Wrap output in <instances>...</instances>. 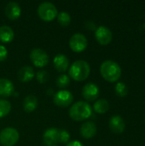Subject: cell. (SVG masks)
I'll list each match as a JSON object with an SVG mask.
<instances>
[{
  "instance_id": "cell-1",
  "label": "cell",
  "mask_w": 145,
  "mask_h": 146,
  "mask_svg": "<svg viewBox=\"0 0 145 146\" xmlns=\"http://www.w3.org/2000/svg\"><path fill=\"white\" fill-rule=\"evenodd\" d=\"M100 73L104 80L109 82H115L121 76V66L113 60H106L100 66Z\"/></svg>"
},
{
  "instance_id": "cell-2",
  "label": "cell",
  "mask_w": 145,
  "mask_h": 146,
  "mask_svg": "<svg viewBox=\"0 0 145 146\" xmlns=\"http://www.w3.org/2000/svg\"><path fill=\"white\" fill-rule=\"evenodd\" d=\"M68 114L73 120L81 121L91 116L92 108L87 102L78 101L71 106Z\"/></svg>"
},
{
  "instance_id": "cell-3",
  "label": "cell",
  "mask_w": 145,
  "mask_h": 146,
  "mask_svg": "<svg viewBox=\"0 0 145 146\" xmlns=\"http://www.w3.org/2000/svg\"><path fill=\"white\" fill-rule=\"evenodd\" d=\"M69 76L76 81H83L88 78L91 73L90 64L85 60L73 62L68 70Z\"/></svg>"
},
{
  "instance_id": "cell-4",
  "label": "cell",
  "mask_w": 145,
  "mask_h": 146,
  "mask_svg": "<svg viewBox=\"0 0 145 146\" xmlns=\"http://www.w3.org/2000/svg\"><path fill=\"white\" fill-rule=\"evenodd\" d=\"M38 15L44 21H53L58 15L56 5L49 1L41 3L38 7Z\"/></svg>"
},
{
  "instance_id": "cell-5",
  "label": "cell",
  "mask_w": 145,
  "mask_h": 146,
  "mask_svg": "<svg viewBox=\"0 0 145 146\" xmlns=\"http://www.w3.org/2000/svg\"><path fill=\"white\" fill-rule=\"evenodd\" d=\"M19 138L20 133L15 127H5L0 132V143L3 146H14Z\"/></svg>"
},
{
  "instance_id": "cell-6",
  "label": "cell",
  "mask_w": 145,
  "mask_h": 146,
  "mask_svg": "<svg viewBox=\"0 0 145 146\" xmlns=\"http://www.w3.org/2000/svg\"><path fill=\"white\" fill-rule=\"evenodd\" d=\"M30 59L35 67L43 68L49 63L50 57L44 50L41 48H34L30 52Z\"/></svg>"
},
{
  "instance_id": "cell-7",
  "label": "cell",
  "mask_w": 145,
  "mask_h": 146,
  "mask_svg": "<svg viewBox=\"0 0 145 146\" xmlns=\"http://www.w3.org/2000/svg\"><path fill=\"white\" fill-rule=\"evenodd\" d=\"M69 46L72 50L75 52H81L85 50L88 44L87 38L81 33L73 34L69 39Z\"/></svg>"
},
{
  "instance_id": "cell-8",
  "label": "cell",
  "mask_w": 145,
  "mask_h": 146,
  "mask_svg": "<svg viewBox=\"0 0 145 146\" xmlns=\"http://www.w3.org/2000/svg\"><path fill=\"white\" fill-rule=\"evenodd\" d=\"M73 96L71 92L68 90H60L53 96V102L59 107H68L72 104Z\"/></svg>"
},
{
  "instance_id": "cell-9",
  "label": "cell",
  "mask_w": 145,
  "mask_h": 146,
  "mask_svg": "<svg viewBox=\"0 0 145 146\" xmlns=\"http://www.w3.org/2000/svg\"><path fill=\"white\" fill-rule=\"evenodd\" d=\"M95 38L97 41L103 45H107L112 41L113 34L109 28L105 26H99L96 28Z\"/></svg>"
},
{
  "instance_id": "cell-10",
  "label": "cell",
  "mask_w": 145,
  "mask_h": 146,
  "mask_svg": "<svg viewBox=\"0 0 145 146\" xmlns=\"http://www.w3.org/2000/svg\"><path fill=\"white\" fill-rule=\"evenodd\" d=\"M100 93L99 87L93 82H88L86 83L82 89V95L84 98L87 101H95Z\"/></svg>"
},
{
  "instance_id": "cell-11",
  "label": "cell",
  "mask_w": 145,
  "mask_h": 146,
  "mask_svg": "<svg viewBox=\"0 0 145 146\" xmlns=\"http://www.w3.org/2000/svg\"><path fill=\"white\" fill-rule=\"evenodd\" d=\"M43 141L46 146H56L59 143V129L56 127L46 129L43 134Z\"/></svg>"
},
{
  "instance_id": "cell-12",
  "label": "cell",
  "mask_w": 145,
  "mask_h": 146,
  "mask_svg": "<svg viewBox=\"0 0 145 146\" xmlns=\"http://www.w3.org/2000/svg\"><path fill=\"white\" fill-rule=\"evenodd\" d=\"M109 126L110 130L115 133H122L125 131L126 128V123L125 121L123 120V118L119 115H113L110 119H109Z\"/></svg>"
},
{
  "instance_id": "cell-13",
  "label": "cell",
  "mask_w": 145,
  "mask_h": 146,
  "mask_svg": "<svg viewBox=\"0 0 145 146\" xmlns=\"http://www.w3.org/2000/svg\"><path fill=\"white\" fill-rule=\"evenodd\" d=\"M5 15L10 20H16L21 14V8L20 4L15 1L9 2L5 6Z\"/></svg>"
},
{
  "instance_id": "cell-14",
  "label": "cell",
  "mask_w": 145,
  "mask_h": 146,
  "mask_svg": "<svg viewBox=\"0 0 145 146\" xmlns=\"http://www.w3.org/2000/svg\"><path fill=\"white\" fill-rule=\"evenodd\" d=\"M97 131V125L92 121H86L83 123L79 129L80 135L86 139L93 138L96 135Z\"/></svg>"
},
{
  "instance_id": "cell-15",
  "label": "cell",
  "mask_w": 145,
  "mask_h": 146,
  "mask_svg": "<svg viewBox=\"0 0 145 146\" xmlns=\"http://www.w3.org/2000/svg\"><path fill=\"white\" fill-rule=\"evenodd\" d=\"M15 92V86L10 80L6 78L0 79V97L8 98L11 96Z\"/></svg>"
},
{
  "instance_id": "cell-16",
  "label": "cell",
  "mask_w": 145,
  "mask_h": 146,
  "mask_svg": "<svg viewBox=\"0 0 145 146\" xmlns=\"http://www.w3.org/2000/svg\"><path fill=\"white\" fill-rule=\"evenodd\" d=\"M55 68L59 72H65L69 67V60L64 54H57L53 59Z\"/></svg>"
},
{
  "instance_id": "cell-17",
  "label": "cell",
  "mask_w": 145,
  "mask_h": 146,
  "mask_svg": "<svg viewBox=\"0 0 145 146\" xmlns=\"http://www.w3.org/2000/svg\"><path fill=\"white\" fill-rule=\"evenodd\" d=\"M18 79L21 81V82H28L31 81L34 76H35V72L32 67L26 65L21 67L19 70H18Z\"/></svg>"
},
{
  "instance_id": "cell-18",
  "label": "cell",
  "mask_w": 145,
  "mask_h": 146,
  "mask_svg": "<svg viewBox=\"0 0 145 146\" xmlns=\"http://www.w3.org/2000/svg\"><path fill=\"white\" fill-rule=\"evenodd\" d=\"M14 30L8 25H3L0 27V40L3 43H9L14 39Z\"/></svg>"
},
{
  "instance_id": "cell-19",
  "label": "cell",
  "mask_w": 145,
  "mask_h": 146,
  "mask_svg": "<svg viewBox=\"0 0 145 146\" xmlns=\"http://www.w3.org/2000/svg\"><path fill=\"white\" fill-rule=\"evenodd\" d=\"M37 106H38V98H36V96L32 94H29L24 98L22 107L26 112L28 113L32 112L37 108Z\"/></svg>"
},
{
  "instance_id": "cell-20",
  "label": "cell",
  "mask_w": 145,
  "mask_h": 146,
  "mask_svg": "<svg viewBox=\"0 0 145 146\" xmlns=\"http://www.w3.org/2000/svg\"><path fill=\"white\" fill-rule=\"evenodd\" d=\"M109 109V104L106 99H99L94 103L93 105V110L95 112L98 114H104L106 113Z\"/></svg>"
},
{
  "instance_id": "cell-21",
  "label": "cell",
  "mask_w": 145,
  "mask_h": 146,
  "mask_svg": "<svg viewBox=\"0 0 145 146\" xmlns=\"http://www.w3.org/2000/svg\"><path fill=\"white\" fill-rule=\"evenodd\" d=\"M57 21L62 27H67L71 22V16L67 11H61L57 15Z\"/></svg>"
},
{
  "instance_id": "cell-22",
  "label": "cell",
  "mask_w": 145,
  "mask_h": 146,
  "mask_svg": "<svg viewBox=\"0 0 145 146\" xmlns=\"http://www.w3.org/2000/svg\"><path fill=\"white\" fill-rule=\"evenodd\" d=\"M11 110V104L8 100L0 99V118L6 116Z\"/></svg>"
},
{
  "instance_id": "cell-23",
  "label": "cell",
  "mask_w": 145,
  "mask_h": 146,
  "mask_svg": "<svg viewBox=\"0 0 145 146\" xmlns=\"http://www.w3.org/2000/svg\"><path fill=\"white\" fill-rule=\"evenodd\" d=\"M56 86L59 88H66L70 85V77L68 74H60L56 79Z\"/></svg>"
},
{
  "instance_id": "cell-24",
  "label": "cell",
  "mask_w": 145,
  "mask_h": 146,
  "mask_svg": "<svg viewBox=\"0 0 145 146\" xmlns=\"http://www.w3.org/2000/svg\"><path fill=\"white\" fill-rule=\"evenodd\" d=\"M115 93L119 96V97H126L128 93V88L126 86V85L123 82H118L115 85Z\"/></svg>"
},
{
  "instance_id": "cell-25",
  "label": "cell",
  "mask_w": 145,
  "mask_h": 146,
  "mask_svg": "<svg viewBox=\"0 0 145 146\" xmlns=\"http://www.w3.org/2000/svg\"><path fill=\"white\" fill-rule=\"evenodd\" d=\"M49 73L44 70V69H40L39 71L37 72L36 74V78L37 80L41 83V84H44L45 82H47V80H49Z\"/></svg>"
},
{
  "instance_id": "cell-26",
  "label": "cell",
  "mask_w": 145,
  "mask_h": 146,
  "mask_svg": "<svg viewBox=\"0 0 145 146\" xmlns=\"http://www.w3.org/2000/svg\"><path fill=\"white\" fill-rule=\"evenodd\" d=\"M70 139V134L67 130L59 129V143L68 144Z\"/></svg>"
},
{
  "instance_id": "cell-27",
  "label": "cell",
  "mask_w": 145,
  "mask_h": 146,
  "mask_svg": "<svg viewBox=\"0 0 145 146\" xmlns=\"http://www.w3.org/2000/svg\"><path fill=\"white\" fill-rule=\"evenodd\" d=\"M8 56V50L4 45L0 44V62L4 61Z\"/></svg>"
},
{
  "instance_id": "cell-28",
  "label": "cell",
  "mask_w": 145,
  "mask_h": 146,
  "mask_svg": "<svg viewBox=\"0 0 145 146\" xmlns=\"http://www.w3.org/2000/svg\"><path fill=\"white\" fill-rule=\"evenodd\" d=\"M66 146H84L83 144L80 142V141H78V140H73V141H70L68 142Z\"/></svg>"
},
{
  "instance_id": "cell-29",
  "label": "cell",
  "mask_w": 145,
  "mask_h": 146,
  "mask_svg": "<svg viewBox=\"0 0 145 146\" xmlns=\"http://www.w3.org/2000/svg\"><path fill=\"white\" fill-rule=\"evenodd\" d=\"M53 92V90H52V88H49L48 90H47V93L48 94H51Z\"/></svg>"
},
{
  "instance_id": "cell-30",
  "label": "cell",
  "mask_w": 145,
  "mask_h": 146,
  "mask_svg": "<svg viewBox=\"0 0 145 146\" xmlns=\"http://www.w3.org/2000/svg\"></svg>"
}]
</instances>
